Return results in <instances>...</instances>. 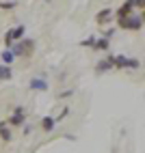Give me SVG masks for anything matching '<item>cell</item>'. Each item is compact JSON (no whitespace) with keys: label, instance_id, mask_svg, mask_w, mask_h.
<instances>
[{"label":"cell","instance_id":"6da1fadb","mask_svg":"<svg viewBox=\"0 0 145 153\" xmlns=\"http://www.w3.org/2000/svg\"><path fill=\"white\" fill-rule=\"evenodd\" d=\"M35 48H37V43H35V39H26V37H22V39H17V41H13L11 45H9V50L13 52V56L17 58V56H33V52H35Z\"/></svg>","mask_w":145,"mask_h":153},{"label":"cell","instance_id":"7a4b0ae2","mask_svg":"<svg viewBox=\"0 0 145 153\" xmlns=\"http://www.w3.org/2000/svg\"><path fill=\"white\" fill-rule=\"evenodd\" d=\"M117 26L121 30H141L143 28V15H123L117 17Z\"/></svg>","mask_w":145,"mask_h":153},{"label":"cell","instance_id":"3957f363","mask_svg":"<svg viewBox=\"0 0 145 153\" xmlns=\"http://www.w3.org/2000/svg\"><path fill=\"white\" fill-rule=\"evenodd\" d=\"M24 35H26V26H22V24L9 28L7 33H5V39H2V41H5V48H9L13 41H17V39H22Z\"/></svg>","mask_w":145,"mask_h":153},{"label":"cell","instance_id":"277c9868","mask_svg":"<svg viewBox=\"0 0 145 153\" xmlns=\"http://www.w3.org/2000/svg\"><path fill=\"white\" fill-rule=\"evenodd\" d=\"M7 123L11 125V127H22L26 123V108L24 106H15L13 114H11V119H9Z\"/></svg>","mask_w":145,"mask_h":153},{"label":"cell","instance_id":"5b68a950","mask_svg":"<svg viewBox=\"0 0 145 153\" xmlns=\"http://www.w3.org/2000/svg\"><path fill=\"white\" fill-rule=\"evenodd\" d=\"M28 86L33 88V91H39V93H44V91H48V88H50L48 80H46V74H39V76H35V78H30Z\"/></svg>","mask_w":145,"mask_h":153},{"label":"cell","instance_id":"8992f818","mask_svg":"<svg viewBox=\"0 0 145 153\" xmlns=\"http://www.w3.org/2000/svg\"><path fill=\"white\" fill-rule=\"evenodd\" d=\"M110 15H113V9H102V11H98V15H95V24L98 26H106L108 22H110Z\"/></svg>","mask_w":145,"mask_h":153},{"label":"cell","instance_id":"52a82bcc","mask_svg":"<svg viewBox=\"0 0 145 153\" xmlns=\"http://www.w3.org/2000/svg\"><path fill=\"white\" fill-rule=\"evenodd\" d=\"M13 134H11V125L7 123V121H0V140L2 142H11Z\"/></svg>","mask_w":145,"mask_h":153},{"label":"cell","instance_id":"ba28073f","mask_svg":"<svg viewBox=\"0 0 145 153\" xmlns=\"http://www.w3.org/2000/svg\"><path fill=\"white\" fill-rule=\"evenodd\" d=\"M108 48H110L108 37H95V41H93V50H98V52H108Z\"/></svg>","mask_w":145,"mask_h":153},{"label":"cell","instance_id":"9c48e42d","mask_svg":"<svg viewBox=\"0 0 145 153\" xmlns=\"http://www.w3.org/2000/svg\"><path fill=\"white\" fill-rule=\"evenodd\" d=\"M54 127H56V119L54 117H44V119H41V129H44V131H54Z\"/></svg>","mask_w":145,"mask_h":153},{"label":"cell","instance_id":"30bf717a","mask_svg":"<svg viewBox=\"0 0 145 153\" xmlns=\"http://www.w3.org/2000/svg\"><path fill=\"white\" fill-rule=\"evenodd\" d=\"M113 69V63L108 58H102V60H98V65H95V71L98 74H106V71H110Z\"/></svg>","mask_w":145,"mask_h":153},{"label":"cell","instance_id":"8fae6325","mask_svg":"<svg viewBox=\"0 0 145 153\" xmlns=\"http://www.w3.org/2000/svg\"><path fill=\"white\" fill-rule=\"evenodd\" d=\"M0 60H2L5 65H13V63H15V56H13V52H11L9 48H5L2 52H0Z\"/></svg>","mask_w":145,"mask_h":153},{"label":"cell","instance_id":"7c38bea8","mask_svg":"<svg viewBox=\"0 0 145 153\" xmlns=\"http://www.w3.org/2000/svg\"><path fill=\"white\" fill-rule=\"evenodd\" d=\"M11 78H13L11 65H5V63H0V80H11Z\"/></svg>","mask_w":145,"mask_h":153},{"label":"cell","instance_id":"4fadbf2b","mask_svg":"<svg viewBox=\"0 0 145 153\" xmlns=\"http://www.w3.org/2000/svg\"><path fill=\"white\" fill-rule=\"evenodd\" d=\"M132 11H134V9H132V7H130L128 2H123V4H121V7L117 9V11H115V15H117V17H123V15H130Z\"/></svg>","mask_w":145,"mask_h":153},{"label":"cell","instance_id":"5bb4252c","mask_svg":"<svg viewBox=\"0 0 145 153\" xmlns=\"http://www.w3.org/2000/svg\"><path fill=\"white\" fill-rule=\"evenodd\" d=\"M15 7H17V0H2V2H0V9H2V11H13Z\"/></svg>","mask_w":145,"mask_h":153},{"label":"cell","instance_id":"9a60e30c","mask_svg":"<svg viewBox=\"0 0 145 153\" xmlns=\"http://www.w3.org/2000/svg\"><path fill=\"white\" fill-rule=\"evenodd\" d=\"M139 67H141V60H139V58H130V56H128V65H126V69L137 71Z\"/></svg>","mask_w":145,"mask_h":153},{"label":"cell","instance_id":"2e32d148","mask_svg":"<svg viewBox=\"0 0 145 153\" xmlns=\"http://www.w3.org/2000/svg\"><path fill=\"white\" fill-rule=\"evenodd\" d=\"M126 2H128L132 9H143V7H145V0H126Z\"/></svg>","mask_w":145,"mask_h":153},{"label":"cell","instance_id":"e0dca14e","mask_svg":"<svg viewBox=\"0 0 145 153\" xmlns=\"http://www.w3.org/2000/svg\"><path fill=\"white\" fill-rule=\"evenodd\" d=\"M93 41H95V37H87L80 41V48H93Z\"/></svg>","mask_w":145,"mask_h":153},{"label":"cell","instance_id":"ac0fdd59","mask_svg":"<svg viewBox=\"0 0 145 153\" xmlns=\"http://www.w3.org/2000/svg\"><path fill=\"white\" fill-rule=\"evenodd\" d=\"M67 114H69V108H63V110H61V114H59V117H54V119H56V121H61V119H65Z\"/></svg>","mask_w":145,"mask_h":153},{"label":"cell","instance_id":"d6986e66","mask_svg":"<svg viewBox=\"0 0 145 153\" xmlns=\"http://www.w3.org/2000/svg\"><path fill=\"white\" fill-rule=\"evenodd\" d=\"M71 95H74V91H63V93H59L61 99H63V97H71Z\"/></svg>","mask_w":145,"mask_h":153},{"label":"cell","instance_id":"ffe728a7","mask_svg":"<svg viewBox=\"0 0 145 153\" xmlns=\"http://www.w3.org/2000/svg\"><path fill=\"white\" fill-rule=\"evenodd\" d=\"M48 2H50V0H48Z\"/></svg>","mask_w":145,"mask_h":153}]
</instances>
